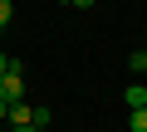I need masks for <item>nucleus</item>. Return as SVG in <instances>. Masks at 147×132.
I'll return each mask as SVG.
<instances>
[{
    "label": "nucleus",
    "instance_id": "nucleus-1",
    "mask_svg": "<svg viewBox=\"0 0 147 132\" xmlns=\"http://www.w3.org/2000/svg\"><path fill=\"white\" fill-rule=\"evenodd\" d=\"M10 127H49L54 122V113L49 108H30V103H10V117H5Z\"/></svg>",
    "mask_w": 147,
    "mask_h": 132
},
{
    "label": "nucleus",
    "instance_id": "nucleus-2",
    "mask_svg": "<svg viewBox=\"0 0 147 132\" xmlns=\"http://www.w3.org/2000/svg\"><path fill=\"white\" fill-rule=\"evenodd\" d=\"M0 98H5V103H25V69H20V64L5 69V78H0Z\"/></svg>",
    "mask_w": 147,
    "mask_h": 132
},
{
    "label": "nucleus",
    "instance_id": "nucleus-3",
    "mask_svg": "<svg viewBox=\"0 0 147 132\" xmlns=\"http://www.w3.org/2000/svg\"><path fill=\"white\" fill-rule=\"evenodd\" d=\"M123 103H127V108H147V88H142V83H132V88L123 93Z\"/></svg>",
    "mask_w": 147,
    "mask_h": 132
},
{
    "label": "nucleus",
    "instance_id": "nucleus-4",
    "mask_svg": "<svg viewBox=\"0 0 147 132\" xmlns=\"http://www.w3.org/2000/svg\"><path fill=\"white\" fill-rule=\"evenodd\" d=\"M127 132H147V108H127Z\"/></svg>",
    "mask_w": 147,
    "mask_h": 132
},
{
    "label": "nucleus",
    "instance_id": "nucleus-5",
    "mask_svg": "<svg viewBox=\"0 0 147 132\" xmlns=\"http://www.w3.org/2000/svg\"><path fill=\"white\" fill-rule=\"evenodd\" d=\"M127 69H132V74H147V49H132V54H127Z\"/></svg>",
    "mask_w": 147,
    "mask_h": 132
},
{
    "label": "nucleus",
    "instance_id": "nucleus-6",
    "mask_svg": "<svg viewBox=\"0 0 147 132\" xmlns=\"http://www.w3.org/2000/svg\"><path fill=\"white\" fill-rule=\"evenodd\" d=\"M10 20H15V5H10V0H0V29H10Z\"/></svg>",
    "mask_w": 147,
    "mask_h": 132
},
{
    "label": "nucleus",
    "instance_id": "nucleus-7",
    "mask_svg": "<svg viewBox=\"0 0 147 132\" xmlns=\"http://www.w3.org/2000/svg\"><path fill=\"white\" fill-rule=\"evenodd\" d=\"M69 5H74V10H88V5H93V0H69Z\"/></svg>",
    "mask_w": 147,
    "mask_h": 132
},
{
    "label": "nucleus",
    "instance_id": "nucleus-8",
    "mask_svg": "<svg viewBox=\"0 0 147 132\" xmlns=\"http://www.w3.org/2000/svg\"><path fill=\"white\" fill-rule=\"evenodd\" d=\"M10 64H15V59H5V54H0V78H5V69H10Z\"/></svg>",
    "mask_w": 147,
    "mask_h": 132
},
{
    "label": "nucleus",
    "instance_id": "nucleus-9",
    "mask_svg": "<svg viewBox=\"0 0 147 132\" xmlns=\"http://www.w3.org/2000/svg\"><path fill=\"white\" fill-rule=\"evenodd\" d=\"M5 117H10V103H5V98H0V122H5Z\"/></svg>",
    "mask_w": 147,
    "mask_h": 132
},
{
    "label": "nucleus",
    "instance_id": "nucleus-10",
    "mask_svg": "<svg viewBox=\"0 0 147 132\" xmlns=\"http://www.w3.org/2000/svg\"><path fill=\"white\" fill-rule=\"evenodd\" d=\"M10 132H39V127H10Z\"/></svg>",
    "mask_w": 147,
    "mask_h": 132
}]
</instances>
